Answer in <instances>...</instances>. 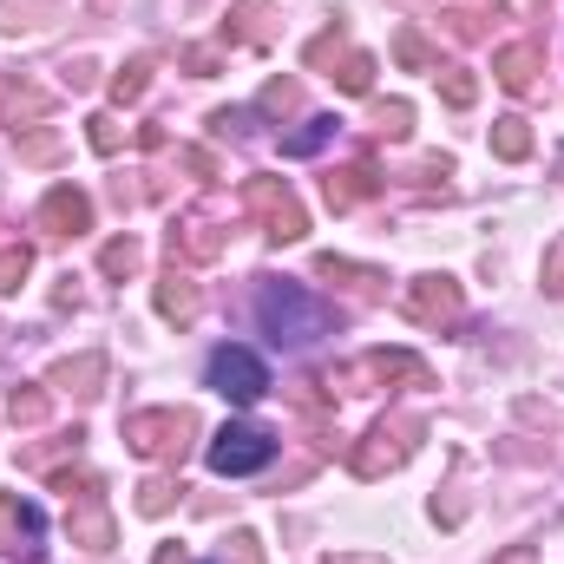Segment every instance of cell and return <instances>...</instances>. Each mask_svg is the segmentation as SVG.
I'll return each mask as SVG.
<instances>
[{"label":"cell","instance_id":"1","mask_svg":"<svg viewBox=\"0 0 564 564\" xmlns=\"http://www.w3.org/2000/svg\"><path fill=\"white\" fill-rule=\"evenodd\" d=\"M257 322H263V335L276 341V348H308V341H322L328 335V302L322 295H308L302 282H263L257 289Z\"/></svg>","mask_w":564,"mask_h":564},{"label":"cell","instance_id":"5","mask_svg":"<svg viewBox=\"0 0 564 564\" xmlns=\"http://www.w3.org/2000/svg\"><path fill=\"white\" fill-rule=\"evenodd\" d=\"M408 308L421 315V322H440V315H459V289L446 276H421V289L408 295Z\"/></svg>","mask_w":564,"mask_h":564},{"label":"cell","instance_id":"2","mask_svg":"<svg viewBox=\"0 0 564 564\" xmlns=\"http://www.w3.org/2000/svg\"><path fill=\"white\" fill-rule=\"evenodd\" d=\"M276 459V440L263 433V426H243L230 421L217 440H210V473H224V479H243V473H263Z\"/></svg>","mask_w":564,"mask_h":564},{"label":"cell","instance_id":"13","mask_svg":"<svg viewBox=\"0 0 564 564\" xmlns=\"http://www.w3.org/2000/svg\"><path fill=\"white\" fill-rule=\"evenodd\" d=\"M446 99H453V106H466V99H473V79H466V73H453V79H446Z\"/></svg>","mask_w":564,"mask_h":564},{"label":"cell","instance_id":"3","mask_svg":"<svg viewBox=\"0 0 564 564\" xmlns=\"http://www.w3.org/2000/svg\"><path fill=\"white\" fill-rule=\"evenodd\" d=\"M210 388H217L224 401H237V408H257V401L270 394V368H263L250 348H217V355H210Z\"/></svg>","mask_w":564,"mask_h":564},{"label":"cell","instance_id":"4","mask_svg":"<svg viewBox=\"0 0 564 564\" xmlns=\"http://www.w3.org/2000/svg\"><path fill=\"white\" fill-rule=\"evenodd\" d=\"M250 204L270 217V237H282V243H289V237H302V204H295L289 191H276L270 177H263V184H250Z\"/></svg>","mask_w":564,"mask_h":564},{"label":"cell","instance_id":"12","mask_svg":"<svg viewBox=\"0 0 564 564\" xmlns=\"http://www.w3.org/2000/svg\"><path fill=\"white\" fill-rule=\"evenodd\" d=\"M144 93V66H132V73H119V99H139Z\"/></svg>","mask_w":564,"mask_h":564},{"label":"cell","instance_id":"11","mask_svg":"<svg viewBox=\"0 0 564 564\" xmlns=\"http://www.w3.org/2000/svg\"><path fill=\"white\" fill-rule=\"evenodd\" d=\"M132 263H139V250H132V243H112V250H106V270H132Z\"/></svg>","mask_w":564,"mask_h":564},{"label":"cell","instance_id":"7","mask_svg":"<svg viewBox=\"0 0 564 564\" xmlns=\"http://www.w3.org/2000/svg\"><path fill=\"white\" fill-rule=\"evenodd\" d=\"M532 59H539L532 46H512V53H499V79H506V86H532Z\"/></svg>","mask_w":564,"mask_h":564},{"label":"cell","instance_id":"10","mask_svg":"<svg viewBox=\"0 0 564 564\" xmlns=\"http://www.w3.org/2000/svg\"><path fill=\"white\" fill-rule=\"evenodd\" d=\"M158 302H164V315H191V308H197V295H191V289H164Z\"/></svg>","mask_w":564,"mask_h":564},{"label":"cell","instance_id":"9","mask_svg":"<svg viewBox=\"0 0 564 564\" xmlns=\"http://www.w3.org/2000/svg\"><path fill=\"white\" fill-rule=\"evenodd\" d=\"M492 144H499L506 158H525V144H532V139H525V119H499V139H492Z\"/></svg>","mask_w":564,"mask_h":564},{"label":"cell","instance_id":"6","mask_svg":"<svg viewBox=\"0 0 564 564\" xmlns=\"http://www.w3.org/2000/svg\"><path fill=\"white\" fill-rule=\"evenodd\" d=\"M46 224L86 230V197H79V191H53V197H46Z\"/></svg>","mask_w":564,"mask_h":564},{"label":"cell","instance_id":"8","mask_svg":"<svg viewBox=\"0 0 564 564\" xmlns=\"http://www.w3.org/2000/svg\"><path fill=\"white\" fill-rule=\"evenodd\" d=\"M328 132H335V119H315L308 132H295V139H282V151H289V158H308V151H315V144L328 139Z\"/></svg>","mask_w":564,"mask_h":564}]
</instances>
